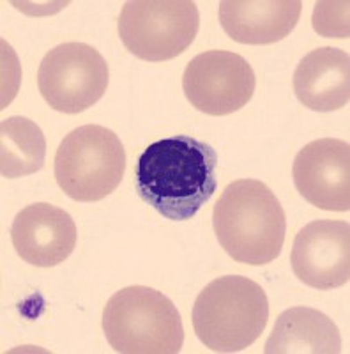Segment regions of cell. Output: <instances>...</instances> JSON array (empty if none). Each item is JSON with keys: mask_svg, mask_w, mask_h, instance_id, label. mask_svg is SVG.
<instances>
[{"mask_svg": "<svg viewBox=\"0 0 350 354\" xmlns=\"http://www.w3.org/2000/svg\"><path fill=\"white\" fill-rule=\"evenodd\" d=\"M0 172L6 179L30 176L45 165L46 138L27 117H9L0 124Z\"/></svg>", "mask_w": 350, "mask_h": 354, "instance_id": "obj_15", "label": "cell"}, {"mask_svg": "<svg viewBox=\"0 0 350 354\" xmlns=\"http://www.w3.org/2000/svg\"><path fill=\"white\" fill-rule=\"evenodd\" d=\"M182 88L198 112L230 115L250 103L257 88V77L250 62L239 53L209 50L186 66Z\"/></svg>", "mask_w": 350, "mask_h": 354, "instance_id": "obj_8", "label": "cell"}, {"mask_svg": "<svg viewBox=\"0 0 350 354\" xmlns=\"http://www.w3.org/2000/svg\"><path fill=\"white\" fill-rule=\"evenodd\" d=\"M216 238L235 262L264 266L278 259L286 234L283 205L257 179L230 183L213 211Z\"/></svg>", "mask_w": 350, "mask_h": 354, "instance_id": "obj_2", "label": "cell"}, {"mask_svg": "<svg viewBox=\"0 0 350 354\" xmlns=\"http://www.w3.org/2000/svg\"><path fill=\"white\" fill-rule=\"evenodd\" d=\"M77 239L75 220L64 209L46 202L27 205L12 220V246L25 262L36 268H53L68 261Z\"/></svg>", "mask_w": 350, "mask_h": 354, "instance_id": "obj_11", "label": "cell"}, {"mask_svg": "<svg viewBox=\"0 0 350 354\" xmlns=\"http://www.w3.org/2000/svg\"><path fill=\"white\" fill-rule=\"evenodd\" d=\"M126 151L112 129L85 124L66 135L55 153L57 185L77 202H97L121 185Z\"/></svg>", "mask_w": 350, "mask_h": 354, "instance_id": "obj_5", "label": "cell"}, {"mask_svg": "<svg viewBox=\"0 0 350 354\" xmlns=\"http://www.w3.org/2000/svg\"><path fill=\"white\" fill-rule=\"evenodd\" d=\"M266 354H340V330L326 314L310 306H292L278 317Z\"/></svg>", "mask_w": 350, "mask_h": 354, "instance_id": "obj_14", "label": "cell"}, {"mask_svg": "<svg viewBox=\"0 0 350 354\" xmlns=\"http://www.w3.org/2000/svg\"><path fill=\"white\" fill-rule=\"evenodd\" d=\"M294 93L302 106L315 112H333L349 105L350 57L345 50H311L294 71Z\"/></svg>", "mask_w": 350, "mask_h": 354, "instance_id": "obj_13", "label": "cell"}, {"mask_svg": "<svg viewBox=\"0 0 350 354\" xmlns=\"http://www.w3.org/2000/svg\"><path fill=\"white\" fill-rule=\"evenodd\" d=\"M217 154L206 142L175 135L150 144L135 169L142 201L172 221L193 218L216 192Z\"/></svg>", "mask_w": 350, "mask_h": 354, "instance_id": "obj_1", "label": "cell"}, {"mask_svg": "<svg viewBox=\"0 0 350 354\" xmlns=\"http://www.w3.org/2000/svg\"><path fill=\"white\" fill-rule=\"evenodd\" d=\"M313 28L326 37H349V2H318Z\"/></svg>", "mask_w": 350, "mask_h": 354, "instance_id": "obj_16", "label": "cell"}, {"mask_svg": "<svg viewBox=\"0 0 350 354\" xmlns=\"http://www.w3.org/2000/svg\"><path fill=\"white\" fill-rule=\"evenodd\" d=\"M110 347L122 354H175L184 344L179 310L165 294L145 286L115 292L103 310Z\"/></svg>", "mask_w": 350, "mask_h": 354, "instance_id": "obj_4", "label": "cell"}, {"mask_svg": "<svg viewBox=\"0 0 350 354\" xmlns=\"http://www.w3.org/2000/svg\"><path fill=\"white\" fill-rule=\"evenodd\" d=\"M292 179L306 202L322 211L350 209V145L320 138L304 145L292 165Z\"/></svg>", "mask_w": 350, "mask_h": 354, "instance_id": "obj_10", "label": "cell"}, {"mask_svg": "<svg viewBox=\"0 0 350 354\" xmlns=\"http://www.w3.org/2000/svg\"><path fill=\"white\" fill-rule=\"evenodd\" d=\"M301 9L299 0H223L220 24L237 43L273 44L294 30Z\"/></svg>", "mask_w": 350, "mask_h": 354, "instance_id": "obj_12", "label": "cell"}, {"mask_svg": "<svg viewBox=\"0 0 350 354\" xmlns=\"http://www.w3.org/2000/svg\"><path fill=\"white\" fill-rule=\"evenodd\" d=\"M200 12L189 0H133L119 17V36L129 53L147 62L172 61L189 48Z\"/></svg>", "mask_w": 350, "mask_h": 354, "instance_id": "obj_6", "label": "cell"}, {"mask_svg": "<svg viewBox=\"0 0 350 354\" xmlns=\"http://www.w3.org/2000/svg\"><path fill=\"white\" fill-rule=\"evenodd\" d=\"M191 317L204 346L214 353H241L266 330L269 299L251 278L226 274L204 287L195 299Z\"/></svg>", "mask_w": 350, "mask_h": 354, "instance_id": "obj_3", "label": "cell"}, {"mask_svg": "<svg viewBox=\"0 0 350 354\" xmlns=\"http://www.w3.org/2000/svg\"><path fill=\"white\" fill-rule=\"evenodd\" d=\"M292 271L306 286L331 290L349 283L350 227L340 220H315L295 234Z\"/></svg>", "mask_w": 350, "mask_h": 354, "instance_id": "obj_9", "label": "cell"}, {"mask_svg": "<svg viewBox=\"0 0 350 354\" xmlns=\"http://www.w3.org/2000/svg\"><path fill=\"white\" fill-rule=\"evenodd\" d=\"M108 64L94 46L64 43L50 50L37 71L43 100L62 113H80L94 106L108 88Z\"/></svg>", "mask_w": 350, "mask_h": 354, "instance_id": "obj_7", "label": "cell"}]
</instances>
